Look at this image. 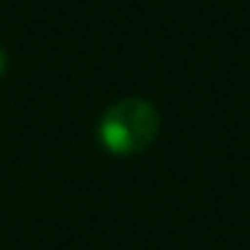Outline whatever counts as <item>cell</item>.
<instances>
[{
  "label": "cell",
  "instance_id": "6da1fadb",
  "mask_svg": "<svg viewBox=\"0 0 250 250\" xmlns=\"http://www.w3.org/2000/svg\"><path fill=\"white\" fill-rule=\"evenodd\" d=\"M159 135V110L148 100L124 97L113 103L97 124V140L113 156L143 153Z\"/></svg>",
  "mask_w": 250,
  "mask_h": 250
},
{
  "label": "cell",
  "instance_id": "7a4b0ae2",
  "mask_svg": "<svg viewBox=\"0 0 250 250\" xmlns=\"http://www.w3.org/2000/svg\"><path fill=\"white\" fill-rule=\"evenodd\" d=\"M6 67H8V54H6V49L0 46V78L6 76Z\"/></svg>",
  "mask_w": 250,
  "mask_h": 250
}]
</instances>
